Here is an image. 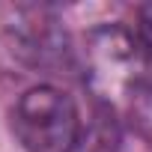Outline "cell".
I'll use <instances>...</instances> for the list:
<instances>
[{
  "mask_svg": "<svg viewBox=\"0 0 152 152\" xmlns=\"http://www.w3.org/2000/svg\"><path fill=\"white\" fill-rule=\"evenodd\" d=\"M84 69L96 102L107 107L128 104V99L152 75L140 36L122 24H102L90 30L84 45Z\"/></svg>",
  "mask_w": 152,
  "mask_h": 152,
  "instance_id": "1",
  "label": "cell"
},
{
  "mask_svg": "<svg viewBox=\"0 0 152 152\" xmlns=\"http://www.w3.org/2000/svg\"><path fill=\"white\" fill-rule=\"evenodd\" d=\"M81 125L72 96L48 84L27 90L12 110V131L27 152H75Z\"/></svg>",
  "mask_w": 152,
  "mask_h": 152,
  "instance_id": "2",
  "label": "cell"
},
{
  "mask_svg": "<svg viewBox=\"0 0 152 152\" xmlns=\"http://www.w3.org/2000/svg\"><path fill=\"white\" fill-rule=\"evenodd\" d=\"M75 152H122V134L113 107L96 104L90 119L81 125V137Z\"/></svg>",
  "mask_w": 152,
  "mask_h": 152,
  "instance_id": "3",
  "label": "cell"
},
{
  "mask_svg": "<svg viewBox=\"0 0 152 152\" xmlns=\"http://www.w3.org/2000/svg\"><path fill=\"white\" fill-rule=\"evenodd\" d=\"M128 116H131V125L134 131L152 143V75L140 84V90L128 99Z\"/></svg>",
  "mask_w": 152,
  "mask_h": 152,
  "instance_id": "4",
  "label": "cell"
},
{
  "mask_svg": "<svg viewBox=\"0 0 152 152\" xmlns=\"http://www.w3.org/2000/svg\"><path fill=\"white\" fill-rule=\"evenodd\" d=\"M137 36H140L146 54L152 57V3L140 6V27H137Z\"/></svg>",
  "mask_w": 152,
  "mask_h": 152,
  "instance_id": "5",
  "label": "cell"
}]
</instances>
